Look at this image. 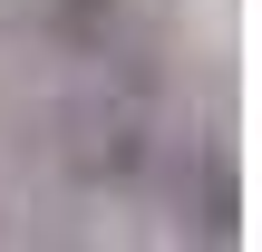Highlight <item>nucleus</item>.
<instances>
[{"label": "nucleus", "instance_id": "nucleus-1", "mask_svg": "<svg viewBox=\"0 0 262 252\" xmlns=\"http://www.w3.org/2000/svg\"><path fill=\"white\" fill-rule=\"evenodd\" d=\"M49 146H58V175L78 194H136L156 165H165V97L136 78V68H97L58 97L49 117Z\"/></svg>", "mask_w": 262, "mask_h": 252}]
</instances>
